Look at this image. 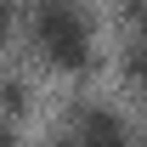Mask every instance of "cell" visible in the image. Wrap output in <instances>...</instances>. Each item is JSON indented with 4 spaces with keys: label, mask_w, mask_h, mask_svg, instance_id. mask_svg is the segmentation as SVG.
I'll return each mask as SVG.
<instances>
[{
    "label": "cell",
    "mask_w": 147,
    "mask_h": 147,
    "mask_svg": "<svg viewBox=\"0 0 147 147\" xmlns=\"http://www.w3.org/2000/svg\"><path fill=\"white\" fill-rule=\"evenodd\" d=\"M142 34H147V6H142Z\"/></svg>",
    "instance_id": "obj_5"
},
{
    "label": "cell",
    "mask_w": 147,
    "mask_h": 147,
    "mask_svg": "<svg viewBox=\"0 0 147 147\" xmlns=\"http://www.w3.org/2000/svg\"><path fill=\"white\" fill-rule=\"evenodd\" d=\"M68 147H130V136L108 108H79L68 119Z\"/></svg>",
    "instance_id": "obj_2"
},
{
    "label": "cell",
    "mask_w": 147,
    "mask_h": 147,
    "mask_svg": "<svg viewBox=\"0 0 147 147\" xmlns=\"http://www.w3.org/2000/svg\"><path fill=\"white\" fill-rule=\"evenodd\" d=\"M130 68H136V74H142V79H147V34L136 40V51H130Z\"/></svg>",
    "instance_id": "obj_3"
},
{
    "label": "cell",
    "mask_w": 147,
    "mask_h": 147,
    "mask_svg": "<svg viewBox=\"0 0 147 147\" xmlns=\"http://www.w3.org/2000/svg\"><path fill=\"white\" fill-rule=\"evenodd\" d=\"M0 147H11V136H0Z\"/></svg>",
    "instance_id": "obj_6"
},
{
    "label": "cell",
    "mask_w": 147,
    "mask_h": 147,
    "mask_svg": "<svg viewBox=\"0 0 147 147\" xmlns=\"http://www.w3.org/2000/svg\"><path fill=\"white\" fill-rule=\"evenodd\" d=\"M6 28H11V23H6V6H0V45H6Z\"/></svg>",
    "instance_id": "obj_4"
},
{
    "label": "cell",
    "mask_w": 147,
    "mask_h": 147,
    "mask_svg": "<svg viewBox=\"0 0 147 147\" xmlns=\"http://www.w3.org/2000/svg\"><path fill=\"white\" fill-rule=\"evenodd\" d=\"M34 45L57 68H85L91 62V17L74 0H40L34 6Z\"/></svg>",
    "instance_id": "obj_1"
}]
</instances>
